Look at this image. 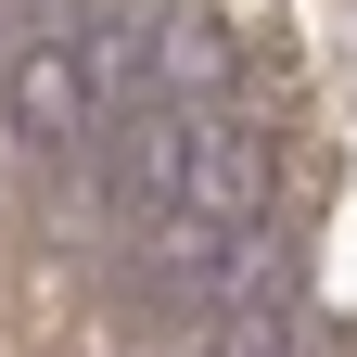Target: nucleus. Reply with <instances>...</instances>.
<instances>
[{"mask_svg":"<svg viewBox=\"0 0 357 357\" xmlns=\"http://www.w3.org/2000/svg\"><path fill=\"white\" fill-rule=\"evenodd\" d=\"M102 26L115 13L52 0L0 52V141H13V166H89V128H102Z\"/></svg>","mask_w":357,"mask_h":357,"instance_id":"obj_1","label":"nucleus"},{"mask_svg":"<svg viewBox=\"0 0 357 357\" xmlns=\"http://www.w3.org/2000/svg\"><path fill=\"white\" fill-rule=\"evenodd\" d=\"M281 204V128H268L243 89L192 115V153H178V217H217V230H268Z\"/></svg>","mask_w":357,"mask_h":357,"instance_id":"obj_3","label":"nucleus"},{"mask_svg":"<svg viewBox=\"0 0 357 357\" xmlns=\"http://www.w3.org/2000/svg\"><path fill=\"white\" fill-rule=\"evenodd\" d=\"M128 268H141V294L166 306L178 332H217V319H243V306H268V230L166 217V230H141V243H128Z\"/></svg>","mask_w":357,"mask_h":357,"instance_id":"obj_2","label":"nucleus"}]
</instances>
